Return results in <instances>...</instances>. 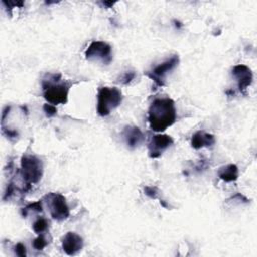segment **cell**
Returning <instances> with one entry per match:
<instances>
[{"label": "cell", "mask_w": 257, "mask_h": 257, "mask_svg": "<svg viewBox=\"0 0 257 257\" xmlns=\"http://www.w3.org/2000/svg\"><path fill=\"white\" fill-rule=\"evenodd\" d=\"M238 175H239L238 168L234 164H229V165L223 166L218 170L219 178L228 183L236 181L238 179Z\"/></svg>", "instance_id": "obj_13"}, {"label": "cell", "mask_w": 257, "mask_h": 257, "mask_svg": "<svg viewBox=\"0 0 257 257\" xmlns=\"http://www.w3.org/2000/svg\"><path fill=\"white\" fill-rule=\"evenodd\" d=\"M144 192L145 194L151 198V199H157L158 198V194H159V191L156 187H153V186H146L144 188Z\"/></svg>", "instance_id": "obj_17"}, {"label": "cell", "mask_w": 257, "mask_h": 257, "mask_svg": "<svg viewBox=\"0 0 257 257\" xmlns=\"http://www.w3.org/2000/svg\"><path fill=\"white\" fill-rule=\"evenodd\" d=\"M32 229L36 234H42L48 229V222L45 218H38L32 225Z\"/></svg>", "instance_id": "obj_14"}, {"label": "cell", "mask_w": 257, "mask_h": 257, "mask_svg": "<svg viewBox=\"0 0 257 257\" xmlns=\"http://www.w3.org/2000/svg\"><path fill=\"white\" fill-rule=\"evenodd\" d=\"M85 58L88 60H98L103 64L110 63L111 56V47L104 41L94 40L92 41L84 52Z\"/></svg>", "instance_id": "obj_7"}, {"label": "cell", "mask_w": 257, "mask_h": 257, "mask_svg": "<svg viewBox=\"0 0 257 257\" xmlns=\"http://www.w3.org/2000/svg\"><path fill=\"white\" fill-rule=\"evenodd\" d=\"M122 100V94L116 87H100L97 93V113L100 116L108 115Z\"/></svg>", "instance_id": "obj_3"}, {"label": "cell", "mask_w": 257, "mask_h": 257, "mask_svg": "<svg viewBox=\"0 0 257 257\" xmlns=\"http://www.w3.org/2000/svg\"><path fill=\"white\" fill-rule=\"evenodd\" d=\"M42 212V201H37L34 203H31L29 205H27L26 207H24L21 211V214L23 217H26L28 215L29 212Z\"/></svg>", "instance_id": "obj_15"}, {"label": "cell", "mask_w": 257, "mask_h": 257, "mask_svg": "<svg viewBox=\"0 0 257 257\" xmlns=\"http://www.w3.org/2000/svg\"><path fill=\"white\" fill-rule=\"evenodd\" d=\"M135 77H136V73L134 71H126L121 75L119 82L122 84H128Z\"/></svg>", "instance_id": "obj_18"}, {"label": "cell", "mask_w": 257, "mask_h": 257, "mask_svg": "<svg viewBox=\"0 0 257 257\" xmlns=\"http://www.w3.org/2000/svg\"><path fill=\"white\" fill-rule=\"evenodd\" d=\"M14 252L17 256H20V257H24L26 256V248L25 246L22 244V243H17L14 247Z\"/></svg>", "instance_id": "obj_20"}, {"label": "cell", "mask_w": 257, "mask_h": 257, "mask_svg": "<svg viewBox=\"0 0 257 257\" xmlns=\"http://www.w3.org/2000/svg\"><path fill=\"white\" fill-rule=\"evenodd\" d=\"M50 211L51 217L56 221H63L70 215L66 199L61 194L50 193L44 197Z\"/></svg>", "instance_id": "obj_5"}, {"label": "cell", "mask_w": 257, "mask_h": 257, "mask_svg": "<svg viewBox=\"0 0 257 257\" xmlns=\"http://www.w3.org/2000/svg\"><path fill=\"white\" fill-rule=\"evenodd\" d=\"M48 242L46 241V239L44 238V236L42 234H39L37 238H35L32 242V247L37 250V251H41L43 250L46 246H47Z\"/></svg>", "instance_id": "obj_16"}, {"label": "cell", "mask_w": 257, "mask_h": 257, "mask_svg": "<svg viewBox=\"0 0 257 257\" xmlns=\"http://www.w3.org/2000/svg\"><path fill=\"white\" fill-rule=\"evenodd\" d=\"M43 110L46 114L47 117H51V116H54L57 112L56 110V106L53 105V104H50V103H45L43 105Z\"/></svg>", "instance_id": "obj_19"}, {"label": "cell", "mask_w": 257, "mask_h": 257, "mask_svg": "<svg viewBox=\"0 0 257 257\" xmlns=\"http://www.w3.org/2000/svg\"><path fill=\"white\" fill-rule=\"evenodd\" d=\"M179 56L177 54H174L166 61L155 66L152 70L146 72V75L150 77L157 86H164L167 73L172 71L179 64Z\"/></svg>", "instance_id": "obj_6"}, {"label": "cell", "mask_w": 257, "mask_h": 257, "mask_svg": "<svg viewBox=\"0 0 257 257\" xmlns=\"http://www.w3.org/2000/svg\"><path fill=\"white\" fill-rule=\"evenodd\" d=\"M121 136L124 140L125 145L131 149H135L139 147L145 140V136L143 132L138 126H133V125L124 126L122 130Z\"/></svg>", "instance_id": "obj_11"}, {"label": "cell", "mask_w": 257, "mask_h": 257, "mask_svg": "<svg viewBox=\"0 0 257 257\" xmlns=\"http://www.w3.org/2000/svg\"><path fill=\"white\" fill-rule=\"evenodd\" d=\"M160 204L164 207V208H166V209H169V205L164 201V200H162V199H160Z\"/></svg>", "instance_id": "obj_21"}, {"label": "cell", "mask_w": 257, "mask_h": 257, "mask_svg": "<svg viewBox=\"0 0 257 257\" xmlns=\"http://www.w3.org/2000/svg\"><path fill=\"white\" fill-rule=\"evenodd\" d=\"M177 119V110L175 102L169 97L155 99L148 110V120L150 127L162 133L169 126L173 125Z\"/></svg>", "instance_id": "obj_1"}, {"label": "cell", "mask_w": 257, "mask_h": 257, "mask_svg": "<svg viewBox=\"0 0 257 257\" xmlns=\"http://www.w3.org/2000/svg\"><path fill=\"white\" fill-rule=\"evenodd\" d=\"M174 140L171 136L165 134H158L151 138L148 145L149 157L152 159L159 158L165 150H167L171 145H173Z\"/></svg>", "instance_id": "obj_8"}, {"label": "cell", "mask_w": 257, "mask_h": 257, "mask_svg": "<svg viewBox=\"0 0 257 257\" xmlns=\"http://www.w3.org/2000/svg\"><path fill=\"white\" fill-rule=\"evenodd\" d=\"M232 76L236 79L238 83V88L241 92L245 91L251 85L253 80V74L251 69L244 64L235 65L232 69Z\"/></svg>", "instance_id": "obj_9"}, {"label": "cell", "mask_w": 257, "mask_h": 257, "mask_svg": "<svg viewBox=\"0 0 257 257\" xmlns=\"http://www.w3.org/2000/svg\"><path fill=\"white\" fill-rule=\"evenodd\" d=\"M60 81V73L47 74V78H44L42 80L43 97L47 101V103L57 105L64 104L67 101L70 84L65 81Z\"/></svg>", "instance_id": "obj_2"}, {"label": "cell", "mask_w": 257, "mask_h": 257, "mask_svg": "<svg viewBox=\"0 0 257 257\" xmlns=\"http://www.w3.org/2000/svg\"><path fill=\"white\" fill-rule=\"evenodd\" d=\"M214 144H215V137L212 134L199 131L192 136L191 145L194 149L198 150L203 147H211Z\"/></svg>", "instance_id": "obj_12"}, {"label": "cell", "mask_w": 257, "mask_h": 257, "mask_svg": "<svg viewBox=\"0 0 257 257\" xmlns=\"http://www.w3.org/2000/svg\"><path fill=\"white\" fill-rule=\"evenodd\" d=\"M43 174L42 162L35 156L25 155L21 158L20 175L25 185H32L39 182Z\"/></svg>", "instance_id": "obj_4"}, {"label": "cell", "mask_w": 257, "mask_h": 257, "mask_svg": "<svg viewBox=\"0 0 257 257\" xmlns=\"http://www.w3.org/2000/svg\"><path fill=\"white\" fill-rule=\"evenodd\" d=\"M61 245L65 254L73 256L81 251L83 247V240L78 234L74 232H68L63 236Z\"/></svg>", "instance_id": "obj_10"}]
</instances>
